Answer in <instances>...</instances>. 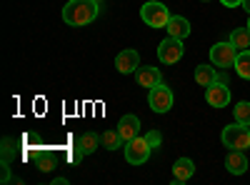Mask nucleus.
Masks as SVG:
<instances>
[{
  "label": "nucleus",
  "instance_id": "obj_17",
  "mask_svg": "<svg viewBox=\"0 0 250 185\" xmlns=\"http://www.w3.org/2000/svg\"><path fill=\"white\" fill-rule=\"evenodd\" d=\"M230 43H233L238 50H248V48H250V30H248V25H245V28H235V30L230 33Z\"/></svg>",
  "mask_w": 250,
  "mask_h": 185
},
{
  "label": "nucleus",
  "instance_id": "obj_27",
  "mask_svg": "<svg viewBox=\"0 0 250 185\" xmlns=\"http://www.w3.org/2000/svg\"><path fill=\"white\" fill-rule=\"evenodd\" d=\"M200 3H208V0H200Z\"/></svg>",
  "mask_w": 250,
  "mask_h": 185
},
{
  "label": "nucleus",
  "instance_id": "obj_11",
  "mask_svg": "<svg viewBox=\"0 0 250 185\" xmlns=\"http://www.w3.org/2000/svg\"><path fill=\"white\" fill-rule=\"evenodd\" d=\"M118 133H120V138H123L125 143L133 140V138H138V133H140V120H138V115H123L120 123H118Z\"/></svg>",
  "mask_w": 250,
  "mask_h": 185
},
{
  "label": "nucleus",
  "instance_id": "obj_22",
  "mask_svg": "<svg viewBox=\"0 0 250 185\" xmlns=\"http://www.w3.org/2000/svg\"><path fill=\"white\" fill-rule=\"evenodd\" d=\"M38 168L43 170V173L53 170V168H55V160H53V155H43V158H38Z\"/></svg>",
  "mask_w": 250,
  "mask_h": 185
},
{
  "label": "nucleus",
  "instance_id": "obj_19",
  "mask_svg": "<svg viewBox=\"0 0 250 185\" xmlns=\"http://www.w3.org/2000/svg\"><path fill=\"white\" fill-rule=\"evenodd\" d=\"M235 73H238L243 80H250V50H240V53H238Z\"/></svg>",
  "mask_w": 250,
  "mask_h": 185
},
{
  "label": "nucleus",
  "instance_id": "obj_5",
  "mask_svg": "<svg viewBox=\"0 0 250 185\" xmlns=\"http://www.w3.org/2000/svg\"><path fill=\"white\" fill-rule=\"evenodd\" d=\"M173 100H175L173 98V90L168 85H163V83H158L148 93V105H150L153 113H168L173 108Z\"/></svg>",
  "mask_w": 250,
  "mask_h": 185
},
{
  "label": "nucleus",
  "instance_id": "obj_16",
  "mask_svg": "<svg viewBox=\"0 0 250 185\" xmlns=\"http://www.w3.org/2000/svg\"><path fill=\"white\" fill-rule=\"evenodd\" d=\"M98 145H100V135H98V133H93V130L80 133V138H78V148L85 153V155H93V153L98 150Z\"/></svg>",
  "mask_w": 250,
  "mask_h": 185
},
{
  "label": "nucleus",
  "instance_id": "obj_2",
  "mask_svg": "<svg viewBox=\"0 0 250 185\" xmlns=\"http://www.w3.org/2000/svg\"><path fill=\"white\" fill-rule=\"evenodd\" d=\"M140 18H143V23L145 25H150V28H165L168 25V20H170V10L165 8L163 3H158V0H148L143 8H140Z\"/></svg>",
  "mask_w": 250,
  "mask_h": 185
},
{
  "label": "nucleus",
  "instance_id": "obj_28",
  "mask_svg": "<svg viewBox=\"0 0 250 185\" xmlns=\"http://www.w3.org/2000/svg\"><path fill=\"white\" fill-rule=\"evenodd\" d=\"M98 3H100V0H98Z\"/></svg>",
  "mask_w": 250,
  "mask_h": 185
},
{
  "label": "nucleus",
  "instance_id": "obj_15",
  "mask_svg": "<svg viewBox=\"0 0 250 185\" xmlns=\"http://www.w3.org/2000/svg\"><path fill=\"white\" fill-rule=\"evenodd\" d=\"M195 83H198L200 88H208V85L218 83L215 65H198V68H195Z\"/></svg>",
  "mask_w": 250,
  "mask_h": 185
},
{
  "label": "nucleus",
  "instance_id": "obj_6",
  "mask_svg": "<svg viewBox=\"0 0 250 185\" xmlns=\"http://www.w3.org/2000/svg\"><path fill=\"white\" fill-rule=\"evenodd\" d=\"M150 153H153V148L148 145V140L140 138V135L125 143V160H128L130 165H143V163L150 158Z\"/></svg>",
  "mask_w": 250,
  "mask_h": 185
},
{
  "label": "nucleus",
  "instance_id": "obj_10",
  "mask_svg": "<svg viewBox=\"0 0 250 185\" xmlns=\"http://www.w3.org/2000/svg\"><path fill=\"white\" fill-rule=\"evenodd\" d=\"M195 173V163L190 158H180L175 160V165H173V185H183L193 178Z\"/></svg>",
  "mask_w": 250,
  "mask_h": 185
},
{
  "label": "nucleus",
  "instance_id": "obj_14",
  "mask_svg": "<svg viewBox=\"0 0 250 185\" xmlns=\"http://www.w3.org/2000/svg\"><path fill=\"white\" fill-rule=\"evenodd\" d=\"M225 168H228V173H233V175H243L248 170V158L243 155V150H230L228 153Z\"/></svg>",
  "mask_w": 250,
  "mask_h": 185
},
{
  "label": "nucleus",
  "instance_id": "obj_24",
  "mask_svg": "<svg viewBox=\"0 0 250 185\" xmlns=\"http://www.w3.org/2000/svg\"><path fill=\"white\" fill-rule=\"evenodd\" d=\"M55 183H58V185H68V178H55L53 185H55Z\"/></svg>",
  "mask_w": 250,
  "mask_h": 185
},
{
  "label": "nucleus",
  "instance_id": "obj_9",
  "mask_svg": "<svg viewBox=\"0 0 250 185\" xmlns=\"http://www.w3.org/2000/svg\"><path fill=\"white\" fill-rule=\"evenodd\" d=\"M115 68L123 73V75H130L140 68V55L138 50H120L118 58H115Z\"/></svg>",
  "mask_w": 250,
  "mask_h": 185
},
{
  "label": "nucleus",
  "instance_id": "obj_12",
  "mask_svg": "<svg viewBox=\"0 0 250 185\" xmlns=\"http://www.w3.org/2000/svg\"><path fill=\"white\" fill-rule=\"evenodd\" d=\"M135 80H138V85H143V88H155L158 83H163L160 70H158L155 65L138 68V70H135Z\"/></svg>",
  "mask_w": 250,
  "mask_h": 185
},
{
  "label": "nucleus",
  "instance_id": "obj_26",
  "mask_svg": "<svg viewBox=\"0 0 250 185\" xmlns=\"http://www.w3.org/2000/svg\"><path fill=\"white\" fill-rule=\"evenodd\" d=\"M248 30H250V18H248Z\"/></svg>",
  "mask_w": 250,
  "mask_h": 185
},
{
  "label": "nucleus",
  "instance_id": "obj_21",
  "mask_svg": "<svg viewBox=\"0 0 250 185\" xmlns=\"http://www.w3.org/2000/svg\"><path fill=\"white\" fill-rule=\"evenodd\" d=\"M145 140H148V145H150L153 150H158L160 143H163V135H160V130H150L148 135H145Z\"/></svg>",
  "mask_w": 250,
  "mask_h": 185
},
{
  "label": "nucleus",
  "instance_id": "obj_8",
  "mask_svg": "<svg viewBox=\"0 0 250 185\" xmlns=\"http://www.w3.org/2000/svg\"><path fill=\"white\" fill-rule=\"evenodd\" d=\"M205 103L210 108H225L230 103V90H228L225 83H213L205 88Z\"/></svg>",
  "mask_w": 250,
  "mask_h": 185
},
{
  "label": "nucleus",
  "instance_id": "obj_4",
  "mask_svg": "<svg viewBox=\"0 0 250 185\" xmlns=\"http://www.w3.org/2000/svg\"><path fill=\"white\" fill-rule=\"evenodd\" d=\"M238 48L228 40V43H215L210 48V60L215 68H235V60H238Z\"/></svg>",
  "mask_w": 250,
  "mask_h": 185
},
{
  "label": "nucleus",
  "instance_id": "obj_20",
  "mask_svg": "<svg viewBox=\"0 0 250 185\" xmlns=\"http://www.w3.org/2000/svg\"><path fill=\"white\" fill-rule=\"evenodd\" d=\"M233 113H235V123H240V125H250V103L248 100L235 103Z\"/></svg>",
  "mask_w": 250,
  "mask_h": 185
},
{
  "label": "nucleus",
  "instance_id": "obj_7",
  "mask_svg": "<svg viewBox=\"0 0 250 185\" xmlns=\"http://www.w3.org/2000/svg\"><path fill=\"white\" fill-rule=\"evenodd\" d=\"M183 53H185L183 40H178V38H173V35H168V38H165L163 43L158 45V58H160V63H165V65H175L178 60L183 58Z\"/></svg>",
  "mask_w": 250,
  "mask_h": 185
},
{
  "label": "nucleus",
  "instance_id": "obj_18",
  "mask_svg": "<svg viewBox=\"0 0 250 185\" xmlns=\"http://www.w3.org/2000/svg\"><path fill=\"white\" fill-rule=\"evenodd\" d=\"M123 138H120V133L118 130H105V133H103L100 135V145L103 148H105V150H118L120 145H123Z\"/></svg>",
  "mask_w": 250,
  "mask_h": 185
},
{
  "label": "nucleus",
  "instance_id": "obj_1",
  "mask_svg": "<svg viewBox=\"0 0 250 185\" xmlns=\"http://www.w3.org/2000/svg\"><path fill=\"white\" fill-rule=\"evenodd\" d=\"M98 18V0H68L62 8V20L73 28L90 25Z\"/></svg>",
  "mask_w": 250,
  "mask_h": 185
},
{
  "label": "nucleus",
  "instance_id": "obj_25",
  "mask_svg": "<svg viewBox=\"0 0 250 185\" xmlns=\"http://www.w3.org/2000/svg\"><path fill=\"white\" fill-rule=\"evenodd\" d=\"M243 8H245V10L250 13V0H243Z\"/></svg>",
  "mask_w": 250,
  "mask_h": 185
},
{
  "label": "nucleus",
  "instance_id": "obj_3",
  "mask_svg": "<svg viewBox=\"0 0 250 185\" xmlns=\"http://www.w3.org/2000/svg\"><path fill=\"white\" fill-rule=\"evenodd\" d=\"M223 145L230 150H248L250 148V125L233 123L223 130Z\"/></svg>",
  "mask_w": 250,
  "mask_h": 185
},
{
  "label": "nucleus",
  "instance_id": "obj_23",
  "mask_svg": "<svg viewBox=\"0 0 250 185\" xmlns=\"http://www.w3.org/2000/svg\"><path fill=\"white\" fill-rule=\"evenodd\" d=\"M220 3L225 8H238V5H243V0H220Z\"/></svg>",
  "mask_w": 250,
  "mask_h": 185
},
{
  "label": "nucleus",
  "instance_id": "obj_13",
  "mask_svg": "<svg viewBox=\"0 0 250 185\" xmlns=\"http://www.w3.org/2000/svg\"><path fill=\"white\" fill-rule=\"evenodd\" d=\"M165 30H168V35H173L178 40H185L188 35H190V23H188V18H183V15H170Z\"/></svg>",
  "mask_w": 250,
  "mask_h": 185
}]
</instances>
